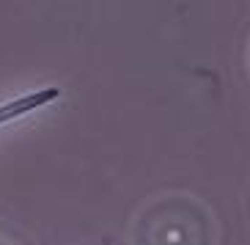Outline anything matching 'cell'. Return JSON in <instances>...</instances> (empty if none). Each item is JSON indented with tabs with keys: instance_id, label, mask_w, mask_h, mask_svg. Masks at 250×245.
Returning a JSON list of instances; mask_svg holds the SVG:
<instances>
[{
	"instance_id": "2",
	"label": "cell",
	"mask_w": 250,
	"mask_h": 245,
	"mask_svg": "<svg viewBox=\"0 0 250 245\" xmlns=\"http://www.w3.org/2000/svg\"><path fill=\"white\" fill-rule=\"evenodd\" d=\"M61 97V89L58 86H50V89H39V91H30V94H20V97L8 99V102L0 105V127L8 124V121H17L28 116V113L44 108V105L55 102Z\"/></svg>"
},
{
	"instance_id": "3",
	"label": "cell",
	"mask_w": 250,
	"mask_h": 245,
	"mask_svg": "<svg viewBox=\"0 0 250 245\" xmlns=\"http://www.w3.org/2000/svg\"><path fill=\"white\" fill-rule=\"evenodd\" d=\"M0 245H14L11 240H6V237H0Z\"/></svg>"
},
{
	"instance_id": "1",
	"label": "cell",
	"mask_w": 250,
	"mask_h": 245,
	"mask_svg": "<svg viewBox=\"0 0 250 245\" xmlns=\"http://www.w3.org/2000/svg\"><path fill=\"white\" fill-rule=\"evenodd\" d=\"M212 218L198 201L170 196L148 204L135 223V245H212Z\"/></svg>"
}]
</instances>
